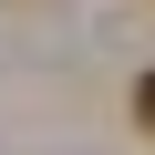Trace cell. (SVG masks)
Here are the masks:
<instances>
[{
  "instance_id": "obj_1",
  "label": "cell",
  "mask_w": 155,
  "mask_h": 155,
  "mask_svg": "<svg viewBox=\"0 0 155 155\" xmlns=\"http://www.w3.org/2000/svg\"><path fill=\"white\" fill-rule=\"evenodd\" d=\"M134 124L155 134V72H145V83H134Z\"/></svg>"
}]
</instances>
